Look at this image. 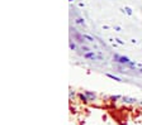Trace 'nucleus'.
Instances as JSON below:
<instances>
[{"label": "nucleus", "mask_w": 142, "mask_h": 125, "mask_svg": "<svg viewBox=\"0 0 142 125\" xmlns=\"http://www.w3.org/2000/svg\"><path fill=\"white\" fill-rule=\"evenodd\" d=\"M85 58H88V59H95L96 58V54L94 52H88V53H85L84 54Z\"/></svg>", "instance_id": "20e7f679"}, {"label": "nucleus", "mask_w": 142, "mask_h": 125, "mask_svg": "<svg viewBox=\"0 0 142 125\" xmlns=\"http://www.w3.org/2000/svg\"><path fill=\"white\" fill-rule=\"evenodd\" d=\"M107 77L114 80V81H117V82H122V80L119 78V77H117V76H114V75H110V73H107Z\"/></svg>", "instance_id": "0eeeda50"}, {"label": "nucleus", "mask_w": 142, "mask_h": 125, "mask_svg": "<svg viewBox=\"0 0 142 125\" xmlns=\"http://www.w3.org/2000/svg\"><path fill=\"white\" fill-rule=\"evenodd\" d=\"M69 47H70V49H71V51H76L77 45H76V43H74L72 41H70V42H69Z\"/></svg>", "instance_id": "1a4fd4ad"}, {"label": "nucleus", "mask_w": 142, "mask_h": 125, "mask_svg": "<svg viewBox=\"0 0 142 125\" xmlns=\"http://www.w3.org/2000/svg\"><path fill=\"white\" fill-rule=\"evenodd\" d=\"M114 30L116 32H121V28H119V27H114Z\"/></svg>", "instance_id": "2eb2a0df"}, {"label": "nucleus", "mask_w": 142, "mask_h": 125, "mask_svg": "<svg viewBox=\"0 0 142 125\" xmlns=\"http://www.w3.org/2000/svg\"><path fill=\"white\" fill-rule=\"evenodd\" d=\"M75 23L79 25H81V27H86V24H85V20L83 18H80V16H77V18L75 19Z\"/></svg>", "instance_id": "423d86ee"}, {"label": "nucleus", "mask_w": 142, "mask_h": 125, "mask_svg": "<svg viewBox=\"0 0 142 125\" xmlns=\"http://www.w3.org/2000/svg\"><path fill=\"white\" fill-rule=\"evenodd\" d=\"M114 61L116 62H119V63H123V65H128V63H131V61H129V58L128 57H123V56H118V54H114Z\"/></svg>", "instance_id": "f257e3e1"}, {"label": "nucleus", "mask_w": 142, "mask_h": 125, "mask_svg": "<svg viewBox=\"0 0 142 125\" xmlns=\"http://www.w3.org/2000/svg\"><path fill=\"white\" fill-rule=\"evenodd\" d=\"M116 41H117V43H118V44H124V43H123V41H121V39H118V38L116 39Z\"/></svg>", "instance_id": "4468645a"}, {"label": "nucleus", "mask_w": 142, "mask_h": 125, "mask_svg": "<svg viewBox=\"0 0 142 125\" xmlns=\"http://www.w3.org/2000/svg\"><path fill=\"white\" fill-rule=\"evenodd\" d=\"M81 49L84 51L85 53H88V51H89V48H88V47H85V45H83V47H81Z\"/></svg>", "instance_id": "ddd939ff"}, {"label": "nucleus", "mask_w": 142, "mask_h": 125, "mask_svg": "<svg viewBox=\"0 0 142 125\" xmlns=\"http://www.w3.org/2000/svg\"><path fill=\"white\" fill-rule=\"evenodd\" d=\"M69 1H70V3H72V1H74V0H69Z\"/></svg>", "instance_id": "dca6fc26"}, {"label": "nucleus", "mask_w": 142, "mask_h": 125, "mask_svg": "<svg viewBox=\"0 0 142 125\" xmlns=\"http://www.w3.org/2000/svg\"><path fill=\"white\" fill-rule=\"evenodd\" d=\"M85 95L88 96L89 101H94V100H95V97H96L95 92H92V91H85Z\"/></svg>", "instance_id": "7ed1b4c3"}, {"label": "nucleus", "mask_w": 142, "mask_h": 125, "mask_svg": "<svg viewBox=\"0 0 142 125\" xmlns=\"http://www.w3.org/2000/svg\"><path fill=\"white\" fill-rule=\"evenodd\" d=\"M122 101L126 102V104H134L137 100L133 99V97H128V96H123V97H122Z\"/></svg>", "instance_id": "f03ea898"}, {"label": "nucleus", "mask_w": 142, "mask_h": 125, "mask_svg": "<svg viewBox=\"0 0 142 125\" xmlns=\"http://www.w3.org/2000/svg\"><path fill=\"white\" fill-rule=\"evenodd\" d=\"M69 97H70V100H72L74 97H75V92H74L72 90H70V92H69Z\"/></svg>", "instance_id": "9b49d317"}, {"label": "nucleus", "mask_w": 142, "mask_h": 125, "mask_svg": "<svg viewBox=\"0 0 142 125\" xmlns=\"http://www.w3.org/2000/svg\"><path fill=\"white\" fill-rule=\"evenodd\" d=\"M79 97H80V100L84 101V102H89V99H88V96L85 94H79Z\"/></svg>", "instance_id": "6e6552de"}, {"label": "nucleus", "mask_w": 142, "mask_h": 125, "mask_svg": "<svg viewBox=\"0 0 142 125\" xmlns=\"http://www.w3.org/2000/svg\"><path fill=\"white\" fill-rule=\"evenodd\" d=\"M83 37H84L85 41L89 42V43H93V42H94V38H93L92 36H89V34H86V33H83Z\"/></svg>", "instance_id": "39448f33"}, {"label": "nucleus", "mask_w": 142, "mask_h": 125, "mask_svg": "<svg viewBox=\"0 0 142 125\" xmlns=\"http://www.w3.org/2000/svg\"><path fill=\"white\" fill-rule=\"evenodd\" d=\"M124 11H126V13H127L128 15H132V14H133L132 9H131V8H128V7H126V8H124Z\"/></svg>", "instance_id": "9d476101"}, {"label": "nucleus", "mask_w": 142, "mask_h": 125, "mask_svg": "<svg viewBox=\"0 0 142 125\" xmlns=\"http://www.w3.org/2000/svg\"><path fill=\"white\" fill-rule=\"evenodd\" d=\"M118 99H122V97H121V96H112V97H110V100H113V101H116Z\"/></svg>", "instance_id": "f8f14e48"}]
</instances>
